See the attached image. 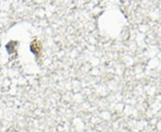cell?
I'll use <instances>...</instances> for the list:
<instances>
[{"label":"cell","instance_id":"obj_1","mask_svg":"<svg viewBox=\"0 0 161 132\" xmlns=\"http://www.w3.org/2000/svg\"><path fill=\"white\" fill-rule=\"evenodd\" d=\"M30 48H31V51L35 55H37V56H38V55L40 54L41 50H42V45H41V42H40L39 40H32L31 41V43Z\"/></svg>","mask_w":161,"mask_h":132},{"label":"cell","instance_id":"obj_2","mask_svg":"<svg viewBox=\"0 0 161 132\" xmlns=\"http://www.w3.org/2000/svg\"><path fill=\"white\" fill-rule=\"evenodd\" d=\"M16 46H17V42L16 41H11L9 42L7 45L6 46V48L7 49V51L9 54H12V53H15L16 55Z\"/></svg>","mask_w":161,"mask_h":132}]
</instances>
